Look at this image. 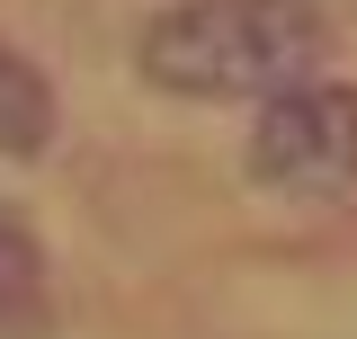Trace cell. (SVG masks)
Segmentation results:
<instances>
[{
	"instance_id": "cell-1",
	"label": "cell",
	"mask_w": 357,
	"mask_h": 339,
	"mask_svg": "<svg viewBox=\"0 0 357 339\" xmlns=\"http://www.w3.org/2000/svg\"><path fill=\"white\" fill-rule=\"evenodd\" d=\"M331 18L312 0H178L161 9L134 63L170 98H277L321 72Z\"/></svg>"
},
{
	"instance_id": "cell-4",
	"label": "cell",
	"mask_w": 357,
	"mask_h": 339,
	"mask_svg": "<svg viewBox=\"0 0 357 339\" xmlns=\"http://www.w3.org/2000/svg\"><path fill=\"white\" fill-rule=\"evenodd\" d=\"M54 143V89H45V72L18 54V45L0 36V152H45Z\"/></svg>"
},
{
	"instance_id": "cell-2",
	"label": "cell",
	"mask_w": 357,
	"mask_h": 339,
	"mask_svg": "<svg viewBox=\"0 0 357 339\" xmlns=\"http://www.w3.org/2000/svg\"><path fill=\"white\" fill-rule=\"evenodd\" d=\"M250 179L277 197H349L357 188V89L295 81L250 126Z\"/></svg>"
},
{
	"instance_id": "cell-3",
	"label": "cell",
	"mask_w": 357,
	"mask_h": 339,
	"mask_svg": "<svg viewBox=\"0 0 357 339\" xmlns=\"http://www.w3.org/2000/svg\"><path fill=\"white\" fill-rule=\"evenodd\" d=\"M54 331V277H45V241L27 214L0 206V339H45Z\"/></svg>"
}]
</instances>
